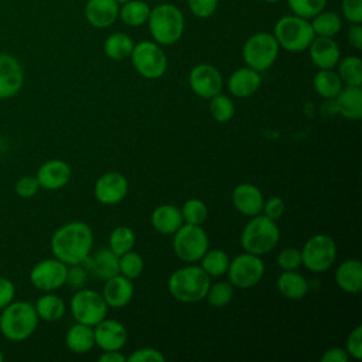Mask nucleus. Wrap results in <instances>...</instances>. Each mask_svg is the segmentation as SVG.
Returning a JSON list of instances; mask_svg holds the SVG:
<instances>
[{
  "label": "nucleus",
  "mask_w": 362,
  "mask_h": 362,
  "mask_svg": "<svg viewBox=\"0 0 362 362\" xmlns=\"http://www.w3.org/2000/svg\"><path fill=\"white\" fill-rule=\"evenodd\" d=\"M49 245L54 257L66 266L79 264L92 252L93 233L88 223L71 221L55 229Z\"/></svg>",
  "instance_id": "f257e3e1"
},
{
  "label": "nucleus",
  "mask_w": 362,
  "mask_h": 362,
  "mask_svg": "<svg viewBox=\"0 0 362 362\" xmlns=\"http://www.w3.org/2000/svg\"><path fill=\"white\" fill-rule=\"evenodd\" d=\"M0 311V334L6 339L21 342L35 332L40 318L34 304L24 300H13Z\"/></svg>",
  "instance_id": "f03ea898"
},
{
  "label": "nucleus",
  "mask_w": 362,
  "mask_h": 362,
  "mask_svg": "<svg viewBox=\"0 0 362 362\" xmlns=\"http://www.w3.org/2000/svg\"><path fill=\"white\" fill-rule=\"evenodd\" d=\"M211 277L195 263L174 270L167 281L170 294L182 303H198L205 298Z\"/></svg>",
  "instance_id": "7ed1b4c3"
},
{
  "label": "nucleus",
  "mask_w": 362,
  "mask_h": 362,
  "mask_svg": "<svg viewBox=\"0 0 362 362\" xmlns=\"http://www.w3.org/2000/svg\"><path fill=\"white\" fill-rule=\"evenodd\" d=\"M147 24L158 45L175 44L181 38L185 25L181 10L171 3L158 4L150 10Z\"/></svg>",
  "instance_id": "20e7f679"
},
{
  "label": "nucleus",
  "mask_w": 362,
  "mask_h": 362,
  "mask_svg": "<svg viewBox=\"0 0 362 362\" xmlns=\"http://www.w3.org/2000/svg\"><path fill=\"white\" fill-rule=\"evenodd\" d=\"M280 239V229L276 221L266 215L250 216L240 233V245L245 252L262 256L276 247Z\"/></svg>",
  "instance_id": "39448f33"
},
{
  "label": "nucleus",
  "mask_w": 362,
  "mask_h": 362,
  "mask_svg": "<svg viewBox=\"0 0 362 362\" xmlns=\"http://www.w3.org/2000/svg\"><path fill=\"white\" fill-rule=\"evenodd\" d=\"M273 35L283 49L288 52H301L308 48L315 37L308 18L300 16H283L274 24Z\"/></svg>",
  "instance_id": "423d86ee"
},
{
  "label": "nucleus",
  "mask_w": 362,
  "mask_h": 362,
  "mask_svg": "<svg viewBox=\"0 0 362 362\" xmlns=\"http://www.w3.org/2000/svg\"><path fill=\"white\" fill-rule=\"evenodd\" d=\"M173 235L174 253L185 263L199 262L209 249L208 235L201 225L184 222Z\"/></svg>",
  "instance_id": "0eeeda50"
},
{
  "label": "nucleus",
  "mask_w": 362,
  "mask_h": 362,
  "mask_svg": "<svg viewBox=\"0 0 362 362\" xmlns=\"http://www.w3.org/2000/svg\"><path fill=\"white\" fill-rule=\"evenodd\" d=\"M279 44L270 33H256L250 35L242 48V57L246 66L262 72L269 69L277 59Z\"/></svg>",
  "instance_id": "6e6552de"
},
{
  "label": "nucleus",
  "mask_w": 362,
  "mask_h": 362,
  "mask_svg": "<svg viewBox=\"0 0 362 362\" xmlns=\"http://www.w3.org/2000/svg\"><path fill=\"white\" fill-rule=\"evenodd\" d=\"M301 253V264L313 273L327 272L337 259V245L325 233H317L307 239Z\"/></svg>",
  "instance_id": "1a4fd4ad"
},
{
  "label": "nucleus",
  "mask_w": 362,
  "mask_h": 362,
  "mask_svg": "<svg viewBox=\"0 0 362 362\" xmlns=\"http://www.w3.org/2000/svg\"><path fill=\"white\" fill-rule=\"evenodd\" d=\"M107 304L102 293L90 288H78L69 301V310L76 322L95 327L107 315Z\"/></svg>",
  "instance_id": "9d476101"
},
{
  "label": "nucleus",
  "mask_w": 362,
  "mask_h": 362,
  "mask_svg": "<svg viewBox=\"0 0 362 362\" xmlns=\"http://www.w3.org/2000/svg\"><path fill=\"white\" fill-rule=\"evenodd\" d=\"M130 58L134 69L146 79H158L167 71V57L157 42L141 41L134 44Z\"/></svg>",
  "instance_id": "9b49d317"
},
{
  "label": "nucleus",
  "mask_w": 362,
  "mask_h": 362,
  "mask_svg": "<svg viewBox=\"0 0 362 362\" xmlns=\"http://www.w3.org/2000/svg\"><path fill=\"white\" fill-rule=\"evenodd\" d=\"M264 263L260 256L245 252L229 262L228 279L233 287L249 288L256 286L264 274Z\"/></svg>",
  "instance_id": "f8f14e48"
},
{
  "label": "nucleus",
  "mask_w": 362,
  "mask_h": 362,
  "mask_svg": "<svg viewBox=\"0 0 362 362\" xmlns=\"http://www.w3.org/2000/svg\"><path fill=\"white\" fill-rule=\"evenodd\" d=\"M66 273L68 266L57 257L42 259L33 266L30 281L37 290L51 293L66 284Z\"/></svg>",
  "instance_id": "ddd939ff"
},
{
  "label": "nucleus",
  "mask_w": 362,
  "mask_h": 362,
  "mask_svg": "<svg viewBox=\"0 0 362 362\" xmlns=\"http://www.w3.org/2000/svg\"><path fill=\"white\" fill-rule=\"evenodd\" d=\"M188 83L191 90L204 99H211L212 96L221 93L223 86V79L218 68L211 64H198L195 65L189 75Z\"/></svg>",
  "instance_id": "4468645a"
},
{
  "label": "nucleus",
  "mask_w": 362,
  "mask_h": 362,
  "mask_svg": "<svg viewBox=\"0 0 362 362\" xmlns=\"http://www.w3.org/2000/svg\"><path fill=\"white\" fill-rule=\"evenodd\" d=\"M129 191L127 178L117 171L102 174L93 187V194L98 202L103 205H116L122 202Z\"/></svg>",
  "instance_id": "2eb2a0df"
},
{
  "label": "nucleus",
  "mask_w": 362,
  "mask_h": 362,
  "mask_svg": "<svg viewBox=\"0 0 362 362\" xmlns=\"http://www.w3.org/2000/svg\"><path fill=\"white\" fill-rule=\"evenodd\" d=\"M24 85V71L20 61L7 52H0V99L16 96Z\"/></svg>",
  "instance_id": "dca6fc26"
},
{
  "label": "nucleus",
  "mask_w": 362,
  "mask_h": 362,
  "mask_svg": "<svg viewBox=\"0 0 362 362\" xmlns=\"http://www.w3.org/2000/svg\"><path fill=\"white\" fill-rule=\"evenodd\" d=\"M95 345L102 351H120L127 341L124 325L116 320L103 318L93 327Z\"/></svg>",
  "instance_id": "f3484780"
},
{
  "label": "nucleus",
  "mask_w": 362,
  "mask_h": 362,
  "mask_svg": "<svg viewBox=\"0 0 362 362\" xmlns=\"http://www.w3.org/2000/svg\"><path fill=\"white\" fill-rule=\"evenodd\" d=\"M40 188L44 189H59L64 188L71 180V167L61 158H51L42 163L35 174Z\"/></svg>",
  "instance_id": "a211bd4d"
},
{
  "label": "nucleus",
  "mask_w": 362,
  "mask_h": 362,
  "mask_svg": "<svg viewBox=\"0 0 362 362\" xmlns=\"http://www.w3.org/2000/svg\"><path fill=\"white\" fill-rule=\"evenodd\" d=\"M82 264L88 273L100 280H107L119 273V256L109 247H100L90 252Z\"/></svg>",
  "instance_id": "6ab92c4d"
},
{
  "label": "nucleus",
  "mask_w": 362,
  "mask_h": 362,
  "mask_svg": "<svg viewBox=\"0 0 362 362\" xmlns=\"http://www.w3.org/2000/svg\"><path fill=\"white\" fill-rule=\"evenodd\" d=\"M263 194L262 191L249 182L239 184L232 191V204L238 212L245 216H255L262 214L263 209Z\"/></svg>",
  "instance_id": "aec40b11"
},
{
  "label": "nucleus",
  "mask_w": 362,
  "mask_h": 362,
  "mask_svg": "<svg viewBox=\"0 0 362 362\" xmlns=\"http://www.w3.org/2000/svg\"><path fill=\"white\" fill-rule=\"evenodd\" d=\"M105 281L106 283L103 286L102 296L107 307L123 308L132 301L134 294V284L130 279L117 273Z\"/></svg>",
  "instance_id": "412c9836"
},
{
  "label": "nucleus",
  "mask_w": 362,
  "mask_h": 362,
  "mask_svg": "<svg viewBox=\"0 0 362 362\" xmlns=\"http://www.w3.org/2000/svg\"><path fill=\"white\" fill-rule=\"evenodd\" d=\"M310 58L313 64L320 69H332L339 61V47L332 37L315 35L308 45Z\"/></svg>",
  "instance_id": "4be33fe9"
},
{
  "label": "nucleus",
  "mask_w": 362,
  "mask_h": 362,
  "mask_svg": "<svg viewBox=\"0 0 362 362\" xmlns=\"http://www.w3.org/2000/svg\"><path fill=\"white\" fill-rule=\"evenodd\" d=\"M85 17L95 28L110 27L119 17V3L116 0H88Z\"/></svg>",
  "instance_id": "5701e85b"
},
{
  "label": "nucleus",
  "mask_w": 362,
  "mask_h": 362,
  "mask_svg": "<svg viewBox=\"0 0 362 362\" xmlns=\"http://www.w3.org/2000/svg\"><path fill=\"white\" fill-rule=\"evenodd\" d=\"M260 74L249 66L238 68L228 78V89L236 98H249L260 88Z\"/></svg>",
  "instance_id": "b1692460"
},
{
  "label": "nucleus",
  "mask_w": 362,
  "mask_h": 362,
  "mask_svg": "<svg viewBox=\"0 0 362 362\" xmlns=\"http://www.w3.org/2000/svg\"><path fill=\"white\" fill-rule=\"evenodd\" d=\"M337 286L349 294H356L362 288V264L358 259H346L335 270Z\"/></svg>",
  "instance_id": "393cba45"
},
{
  "label": "nucleus",
  "mask_w": 362,
  "mask_h": 362,
  "mask_svg": "<svg viewBox=\"0 0 362 362\" xmlns=\"http://www.w3.org/2000/svg\"><path fill=\"white\" fill-rule=\"evenodd\" d=\"M335 107L341 116L348 120H359L362 117V89L361 86L345 85L334 98Z\"/></svg>",
  "instance_id": "a878e982"
},
{
  "label": "nucleus",
  "mask_w": 362,
  "mask_h": 362,
  "mask_svg": "<svg viewBox=\"0 0 362 362\" xmlns=\"http://www.w3.org/2000/svg\"><path fill=\"white\" fill-rule=\"evenodd\" d=\"M151 226L161 235H173L182 223L181 209L173 204H163L151 212Z\"/></svg>",
  "instance_id": "bb28decb"
},
{
  "label": "nucleus",
  "mask_w": 362,
  "mask_h": 362,
  "mask_svg": "<svg viewBox=\"0 0 362 362\" xmlns=\"http://www.w3.org/2000/svg\"><path fill=\"white\" fill-rule=\"evenodd\" d=\"M279 293L290 300H300L308 294L310 286L307 279L294 270H284L276 280Z\"/></svg>",
  "instance_id": "cd10ccee"
},
{
  "label": "nucleus",
  "mask_w": 362,
  "mask_h": 362,
  "mask_svg": "<svg viewBox=\"0 0 362 362\" xmlns=\"http://www.w3.org/2000/svg\"><path fill=\"white\" fill-rule=\"evenodd\" d=\"M65 344L74 354H86L95 346L93 327L76 322L65 334Z\"/></svg>",
  "instance_id": "c85d7f7f"
},
{
  "label": "nucleus",
  "mask_w": 362,
  "mask_h": 362,
  "mask_svg": "<svg viewBox=\"0 0 362 362\" xmlns=\"http://www.w3.org/2000/svg\"><path fill=\"white\" fill-rule=\"evenodd\" d=\"M34 308L37 311L38 318L47 322H54L61 320L66 311V305L64 300L59 296L52 294V291L38 297L34 304Z\"/></svg>",
  "instance_id": "c756f323"
},
{
  "label": "nucleus",
  "mask_w": 362,
  "mask_h": 362,
  "mask_svg": "<svg viewBox=\"0 0 362 362\" xmlns=\"http://www.w3.org/2000/svg\"><path fill=\"white\" fill-rule=\"evenodd\" d=\"M342 86V81L332 69H320L313 78V88L315 93L324 99H334Z\"/></svg>",
  "instance_id": "7c9ffc66"
},
{
  "label": "nucleus",
  "mask_w": 362,
  "mask_h": 362,
  "mask_svg": "<svg viewBox=\"0 0 362 362\" xmlns=\"http://www.w3.org/2000/svg\"><path fill=\"white\" fill-rule=\"evenodd\" d=\"M134 42L132 37L124 33H113L103 42V51L107 58L113 61H122L129 58L133 51Z\"/></svg>",
  "instance_id": "2f4dec72"
},
{
  "label": "nucleus",
  "mask_w": 362,
  "mask_h": 362,
  "mask_svg": "<svg viewBox=\"0 0 362 362\" xmlns=\"http://www.w3.org/2000/svg\"><path fill=\"white\" fill-rule=\"evenodd\" d=\"M201 267L209 277L226 274L229 267V255L222 249H208L201 257Z\"/></svg>",
  "instance_id": "473e14b6"
},
{
  "label": "nucleus",
  "mask_w": 362,
  "mask_h": 362,
  "mask_svg": "<svg viewBox=\"0 0 362 362\" xmlns=\"http://www.w3.org/2000/svg\"><path fill=\"white\" fill-rule=\"evenodd\" d=\"M150 14V7L143 0H129L119 8L120 20L129 27L143 25Z\"/></svg>",
  "instance_id": "72a5a7b5"
},
{
  "label": "nucleus",
  "mask_w": 362,
  "mask_h": 362,
  "mask_svg": "<svg viewBox=\"0 0 362 362\" xmlns=\"http://www.w3.org/2000/svg\"><path fill=\"white\" fill-rule=\"evenodd\" d=\"M311 27L315 35L334 37L341 31L342 21L334 11H320L313 17Z\"/></svg>",
  "instance_id": "f704fd0d"
},
{
  "label": "nucleus",
  "mask_w": 362,
  "mask_h": 362,
  "mask_svg": "<svg viewBox=\"0 0 362 362\" xmlns=\"http://www.w3.org/2000/svg\"><path fill=\"white\" fill-rule=\"evenodd\" d=\"M338 76L344 85H362V61L358 57H345L338 61Z\"/></svg>",
  "instance_id": "c9c22d12"
},
{
  "label": "nucleus",
  "mask_w": 362,
  "mask_h": 362,
  "mask_svg": "<svg viewBox=\"0 0 362 362\" xmlns=\"http://www.w3.org/2000/svg\"><path fill=\"white\" fill-rule=\"evenodd\" d=\"M136 245V233L132 228L120 225L116 226L109 235V249L117 256L133 250Z\"/></svg>",
  "instance_id": "e433bc0d"
},
{
  "label": "nucleus",
  "mask_w": 362,
  "mask_h": 362,
  "mask_svg": "<svg viewBox=\"0 0 362 362\" xmlns=\"http://www.w3.org/2000/svg\"><path fill=\"white\" fill-rule=\"evenodd\" d=\"M209 113L218 123L229 122L235 115V103L226 95L218 93L209 99Z\"/></svg>",
  "instance_id": "4c0bfd02"
},
{
  "label": "nucleus",
  "mask_w": 362,
  "mask_h": 362,
  "mask_svg": "<svg viewBox=\"0 0 362 362\" xmlns=\"http://www.w3.org/2000/svg\"><path fill=\"white\" fill-rule=\"evenodd\" d=\"M232 297H233V286L229 281L211 283L205 296L208 304L216 308L228 305Z\"/></svg>",
  "instance_id": "58836bf2"
},
{
  "label": "nucleus",
  "mask_w": 362,
  "mask_h": 362,
  "mask_svg": "<svg viewBox=\"0 0 362 362\" xmlns=\"http://www.w3.org/2000/svg\"><path fill=\"white\" fill-rule=\"evenodd\" d=\"M144 269V260L141 255L134 250H129L119 256V274L134 280L137 279Z\"/></svg>",
  "instance_id": "ea45409f"
},
{
  "label": "nucleus",
  "mask_w": 362,
  "mask_h": 362,
  "mask_svg": "<svg viewBox=\"0 0 362 362\" xmlns=\"http://www.w3.org/2000/svg\"><path fill=\"white\" fill-rule=\"evenodd\" d=\"M181 209V215L185 223H192V225H202L206 218H208V208L202 199L198 198H191L187 199Z\"/></svg>",
  "instance_id": "a19ab883"
},
{
  "label": "nucleus",
  "mask_w": 362,
  "mask_h": 362,
  "mask_svg": "<svg viewBox=\"0 0 362 362\" xmlns=\"http://www.w3.org/2000/svg\"><path fill=\"white\" fill-rule=\"evenodd\" d=\"M290 10L300 17L313 18L324 10L327 0H287Z\"/></svg>",
  "instance_id": "79ce46f5"
},
{
  "label": "nucleus",
  "mask_w": 362,
  "mask_h": 362,
  "mask_svg": "<svg viewBox=\"0 0 362 362\" xmlns=\"http://www.w3.org/2000/svg\"><path fill=\"white\" fill-rule=\"evenodd\" d=\"M277 264L281 270H296L301 264V253L297 247H284L277 255Z\"/></svg>",
  "instance_id": "37998d69"
},
{
  "label": "nucleus",
  "mask_w": 362,
  "mask_h": 362,
  "mask_svg": "<svg viewBox=\"0 0 362 362\" xmlns=\"http://www.w3.org/2000/svg\"><path fill=\"white\" fill-rule=\"evenodd\" d=\"M40 189V184L35 175H23L17 180L14 185V191L20 198H31Z\"/></svg>",
  "instance_id": "c03bdc74"
},
{
  "label": "nucleus",
  "mask_w": 362,
  "mask_h": 362,
  "mask_svg": "<svg viewBox=\"0 0 362 362\" xmlns=\"http://www.w3.org/2000/svg\"><path fill=\"white\" fill-rule=\"evenodd\" d=\"M187 1L191 13L198 18L211 17L218 7V0H187Z\"/></svg>",
  "instance_id": "a18cd8bd"
},
{
  "label": "nucleus",
  "mask_w": 362,
  "mask_h": 362,
  "mask_svg": "<svg viewBox=\"0 0 362 362\" xmlns=\"http://www.w3.org/2000/svg\"><path fill=\"white\" fill-rule=\"evenodd\" d=\"M345 351L348 352L349 356L355 359L362 358V327L361 325H356L349 332L345 344Z\"/></svg>",
  "instance_id": "49530a36"
},
{
  "label": "nucleus",
  "mask_w": 362,
  "mask_h": 362,
  "mask_svg": "<svg viewBox=\"0 0 362 362\" xmlns=\"http://www.w3.org/2000/svg\"><path fill=\"white\" fill-rule=\"evenodd\" d=\"M127 362H164V355L154 348H140L126 356Z\"/></svg>",
  "instance_id": "de8ad7c7"
},
{
  "label": "nucleus",
  "mask_w": 362,
  "mask_h": 362,
  "mask_svg": "<svg viewBox=\"0 0 362 362\" xmlns=\"http://www.w3.org/2000/svg\"><path fill=\"white\" fill-rule=\"evenodd\" d=\"M88 270L83 267L82 263L68 266L66 273V283L74 288H82L88 281Z\"/></svg>",
  "instance_id": "09e8293b"
},
{
  "label": "nucleus",
  "mask_w": 362,
  "mask_h": 362,
  "mask_svg": "<svg viewBox=\"0 0 362 362\" xmlns=\"http://www.w3.org/2000/svg\"><path fill=\"white\" fill-rule=\"evenodd\" d=\"M342 14L351 24H361L362 0H342Z\"/></svg>",
  "instance_id": "8fccbe9b"
},
{
  "label": "nucleus",
  "mask_w": 362,
  "mask_h": 362,
  "mask_svg": "<svg viewBox=\"0 0 362 362\" xmlns=\"http://www.w3.org/2000/svg\"><path fill=\"white\" fill-rule=\"evenodd\" d=\"M284 208H286L284 201L280 197H272L263 202L262 212L267 218L276 221V219L281 218V215L284 214Z\"/></svg>",
  "instance_id": "3c124183"
},
{
  "label": "nucleus",
  "mask_w": 362,
  "mask_h": 362,
  "mask_svg": "<svg viewBox=\"0 0 362 362\" xmlns=\"http://www.w3.org/2000/svg\"><path fill=\"white\" fill-rule=\"evenodd\" d=\"M14 296H16L14 283L7 277L0 276V310L4 308L7 304H10L14 300Z\"/></svg>",
  "instance_id": "603ef678"
},
{
  "label": "nucleus",
  "mask_w": 362,
  "mask_h": 362,
  "mask_svg": "<svg viewBox=\"0 0 362 362\" xmlns=\"http://www.w3.org/2000/svg\"><path fill=\"white\" fill-rule=\"evenodd\" d=\"M348 358L349 355L345 351V348L332 346L324 351V354L321 355V362H346Z\"/></svg>",
  "instance_id": "864d4df0"
},
{
  "label": "nucleus",
  "mask_w": 362,
  "mask_h": 362,
  "mask_svg": "<svg viewBox=\"0 0 362 362\" xmlns=\"http://www.w3.org/2000/svg\"><path fill=\"white\" fill-rule=\"evenodd\" d=\"M348 41L349 44L361 51L362 49V25L361 24H351V27L348 28Z\"/></svg>",
  "instance_id": "5fc2aeb1"
},
{
  "label": "nucleus",
  "mask_w": 362,
  "mask_h": 362,
  "mask_svg": "<svg viewBox=\"0 0 362 362\" xmlns=\"http://www.w3.org/2000/svg\"><path fill=\"white\" fill-rule=\"evenodd\" d=\"M98 359L100 362H126V356L120 351H105Z\"/></svg>",
  "instance_id": "6e6d98bb"
},
{
  "label": "nucleus",
  "mask_w": 362,
  "mask_h": 362,
  "mask_svg": "<svg viewBox=\"0 0 362 362\" xmlns=\"http://www.w3.org/2000/svg\"><path fill=\"white\" fill-rule=\"evenodd\" d=\"M3 359H4V355H3V351L0 348V362H3Z\"/></svg>",
  "instance_id": "4d7b16f0"
},
{
  "label": "nucleus",
  "mask_w": 362,
  "mask_h": 362,
  "mask_svg": "<svg viewBox=\"0 0 362 362\" xmlns=\"http://www.w3.org/2000/svg\"><path fill=\"white\" fill-rule=\"evenodd\" d=\"M264 1H266V3H272V4H273V3H279L280 0H264Z\"/></svg>",
  "instance_id": "13d9d810"
},
{
  "label": "nucleus",
  "mask_w": 362,
  "mask_h": 362,
  "mask_svg": "<svg viewBox=\"0 0 362 362\" xmlns=\"http://www.w3.org/2000/svg\"><path fill=\"white\" fill-rule=\"evenodd\" d=\"M116 1H117V3H122V4H123V3H126V1H129V0H116Z\"/></svg>",
  "instance_id": "bf43d9fd"
}]
</instances>
